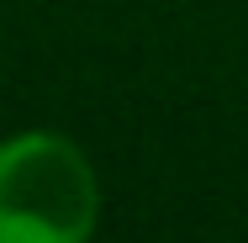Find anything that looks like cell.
I'll return each instance as SVG.
<instances>
[{"instance_id":"cell-1","label":"cell","mask_w":248,"mask_h":243,"mask_svg":"<svg viewBox=\"0 0 248 243\" xmlns=\"http://www.w3.org/2000/svg\"><path fill=\"white\" fill-rule=\"evenodd\" d=\"M100 185L85 148L63 132L0 143V243H90Z\"/></svg>"}]
</instances>
